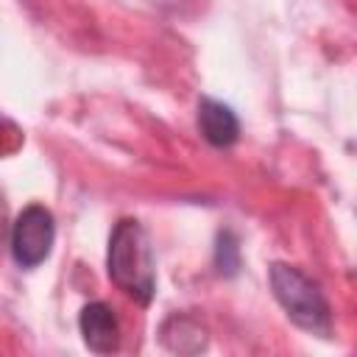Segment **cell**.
I'll list each match as a JSON object with an SVG mask.
<instances>
[{"label": "cell", "mask_w": 357, "mask_h": 357, "mask_svg": "<svg viewBox=\"0 0 357 357\" xmlns=\"http://www.w3.org/2000/svg\"><path fill=\"white\" fill-rule=\"evenodd\" d=\"M109 276L112 282L128 293L134 301L148 304L156 290V265H153V251L151 240L142 229L139 220L123 218L112 237H109Z\"/></svg>", "instance_id": "1"}, {"label": "cell", "mask_w": 357, "mask_h": 357, "mask_svg": "<svg viewBox=\"0 0 357 357\" xmlns=\"http://www.w3.org/2000/svg\"><path fill=\"white\" fill-rule=\"evenodd\" d=\"M271 290L296 326H301L312 335L329 337V332H332L329 304H326L321 287L310 276H304L293 265L273 262L271 265Z\"/></svg>", "instance_id": "2"}, {"label": "cell", "mask_w": 357, "mask_h": 357, "mask_svg": "<svg viewBox=\"0 0 357 357\" xmlns=\"http://www.w3.org/2000/svg\"><path fill=\"white\" fill-rule=\"evenodd\" d=\"M53 237H56V223H53L50 209L39 206V204L25 206L8 231V245H11L14 262L20 268L42 265L50 257Z\"/></svg>", "instance_id": "3"}, {"label": "cell", "mask_w": 357, "mask_h": 357, "mask_svg": "<svg viewBox=\"0 0 357 357\" xmlns=\"http://www.w3.org/2000/svg\"><path fill=\"white\" fill-rule=\"evenodd\" d=\"M78 326H81L84 343L92 351H98V354L117 351V346H120V326H117V318H114V312H112L109 304H103V301L86 304L81 310Z\"/></svg>", "instance_id": "4"}, {"label": "cell", "mask_w": 357, "mask_h": 357, "mask_svg": "<svg viewBox=\"0 0 357 357\" xmlns=\"http://www.w3.org/2000/svg\"><path fill=\"white\" fill-rule=\"evenodd\" d=\"M198 128H201L204 139L215 148H229L240 137L237 114L226 103L212 100V98H201V103H198Z\"/></svg>", "instance_id": "5"}, {"label": "cell", "mask_w": 357, "mask_h": 357, "mask_svg": "<svg viewBox=\"0 0 357 357\" xmlns=\"http://www.w3.org/2000/svg\"><path fill=\"white\" fill-rule=\"evenodd\" d=\"M162 340L170 351H178V354H187V346L184 340H192L198 346V351L206 346V332L198 321L192 318H184V315H173L165 326H162Z\"/></svg>", "instance_id": "6"}, {"label": "cell", "mask_w": 357, "mask_h": 357, "mask_svg": "<svg viewBox=\"0 0 357 357\" xmlns=\"http://www.w3.org/2000/svg\"><path fill=\"white\" fill-rule=\"evenodd\" d=\"M215 262H218V271H220V273H226V276H234V273H237L240 251H237V240L231 237V231H223V234L218 237Z\"/></svg>", "instance_id": "7"}, {"label": "cell", "mask_w": 357, "mask_h": 357, "mask_svg": "<svg viewBox=\"0 0 357 357\" xmlns=\"http://www.w3.org/2000/svg\"><path fill=\"white\" fill-rule=\"evenodd\" d=\"M20 145H22V131H20L11 120L0 117V156L14 153Z\"/></svg>", "instance_id": "8"}, {"label": "cell", "mask_w": 357, "mask_h": 357, "mask_svg": "<svg viewBox=\"0 0 357 357\" xmlns=\"http://www.w3.org/2000/svg\"><path fill=\"white\" fill-rule=\"evenodd\" d=\"M8 218H6V204H3V198H0V248L6 245V237H8Z\"/></svg>", "instance_id": "9"}]
</instances>
